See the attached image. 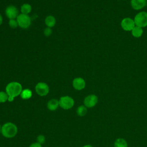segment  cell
I'll list each match as a JSON object with an SVG mask.
<instances>
[{"instance_id":"cell-3","label":"cell","mask_w":147,"mask_h":147,"mask_svg":"<svg viewBox=\"0 0 147 147\" xmlns=\"http://www.w3.org/2000/svg\"><path fill=\"white\" fill-rule=\"evenodd\" d=\"M134 21L137 26L142 28L147 26V12L140 11L135 16Z\"/></svg>"},{"instance_id":"cell-11","label":"cell","mask_w":147,"mask_h":147,"mask_svg":"<svg viewBox=\"0 0 147 147\" xmlns=\"http://www.w3.org/2000/svg\"><path fill=\"white\" fill-rule=\"evenodd\" d=\"M130 4L133 9L138 10L146 6L147 5V0H131Z\"/></svg>"},{"instance_id":"cell-21","label":"cell","mask_w":147,"mask_h":147,"mask_svg":"<svg viewBox=\"0 0 147 147\" xmlns=\"http://www.w3.org/2000/svg\"><path fill=\"white\" fill-rule=\"evenodd\" d=\"M37 142L41 144V145L45 142V137L44 135L40 134L37 137Z\"/></svg>"},{"instance_id":"cell-5","label":"cell","mask_w":147,"mask_h":147,"mask_svg":"<svg viewBox=\"0 0 147 147\" xmlns=\"http://www.w3.org/2000/svg\"><path fill=\"white\" fill-rule=\"evenodd\" d=\"M18 26L23 29L28 28L31 24V18L28 14H20L17 17Z\"/></svg>"},{"instance_id":"cell-8","label":"cell","mask_w":147,"mask_h":147,"mask_svg":"<svg viewBox=\"0 0 147 147\" xmlns=\"http://www.w3.org/2000/svg\"><path fill=\"white\" fill-rule=\"evenodd\" d=\"M121 26L125 31H131V30L135 27L136 25L134 20L129 17H126L121 21Z\"/></svg>"},{"instance_id":"cell-10","label":"cell","mask_w":147,"mask_h":147,"mask_svg":"<svg viewBox=\"0 0 147 147\" xmlns=\"http://www.w3.org/2000/svg\"><path fill=\"white\" fill-rule=\"evenodd\" d=\"M73 87L76 90H82L85 88L86 82L82 78H76L72 82Z\"/></svg>"},{"instance_id":"cell-19","label":"cell","mask_w":147,"mask_h":147,"mask_svg":"<svg viewBox=\"0 0 147 147\" xmlns=\"http://www.w3.org/2000/svg\"><path fill=\"white\" fill-rule=\"evenodd\" d=\"M9 96L4 91H0V103H5L8 101Z\"/></svg>"},{"instance_id":"cell-7","label":"cell","mask_w":147,"mask_h":147,"mask_svg":"<svg viewBox=\"0 0 147 147\" xmlns=\"http://www.w3.org/2000/svg\"><path fill=\"white\" fill-rule=\"evenodd\" d=\"M98 96L95 94H90L85 97L83 100L84 105L87 108H92L98 103Z\"/></svg>"},{"instance_id":"cell-17","label":"cell","mask_w":147,"mask_h":147,"mask_svg":"<svg viewBox=\"0 0 147 147\" xmlns=\"http://www.w3.org/2000/svg\"><path fill=\"white\" fill-rule=\"evenodd\" d=\"M87 113V108L84 105L79 106L76 109V113L80 117H83Z\"/></svg>"},{"instance_id":"cell-12","label":"cell","mask_w":147,"mask_h":147,"mask_svg":"<svg viewBox=\"0 0 147 147\" xmlns=\"http://www.w3.org/2000/svg\"><path fill=\"white\" fill-rule=\"evenodd\" d=\"M47 107L48 109L50 111H55L57 109V108L59 107V100L56 99H50L47 104Z\"/></svg>"},{"instance_id":"cell-15","label":"cell","mask_w":147,"mask_h":147,"mask_svg":"<svg viewBox=\"0 0 147 147\" xmlns=\"http://www.w3.org/2000/svg\"><path fill=\"white\" fill-rule=\"evenodd\" d=\"M21 98L22 99H30L32 96V91L28 88H26L24 90H22L21 94H20Z\"/></svg>"},{"instance_id":"cell-25","label":"cell","mask_w":147,"mask_h":147,"mask_svg":"<svg viewBox=\"0 0 147 147\" xmlns=\"http://www.w3.org/2000/svg\"><path fill=\"white\" fill-rule=\"evenodd\" d=\"M82 147H93V146L92 145H84Z\"/></svg>"},{"instance_id":"cell-24","label":"cell","mask_w":147,"mask_h":147,"mask_svg":"<svg viewBox=\"0 0 147 147\" xmlns=\"http://www.w3.org/2000/svg\"><path fill=\"white\" fill-rule=\"evenodd\" d=\"M2 21H3L2 17V16H1V15L0 14V25L2 24Z\"/></svg>"},{"instance_id":"cell-9","label":"cell","mask_w":147,"mask_h":147,"mask_svg":"<svg viewBox=\"0 0 147 147\" xmlns=\"http://www.w3.org/2000/svg\"><path fill=\"white\" fill-rule=\"evenodd\" d=\"M5 14L10 20L17 18L19 15L17 8L13 5H10L6 7L5 10Z\"/></svg>"},{"instance_id":"cell-2","label":"cell","mask_w":147,"mask_h":147,"mask_svg":"<svg viewBox=\"0 0 147 147\" xmlns=\"http://www.w3.org/2000/svg\"><path fill=\"white\" fill-rule=\"evenodd\" d=\"M18 132V128L16 124L13 122H8L5 123L1 127V134L7 138L14 137Z\"/></svg>"},{"instance_id":"cell-4","label":"cell","mask_w":147,"mask_h":147,"mask_svg":"<svg viewBox=\"0 0 147 147\" xmlns=\"http://www.w3.org/2000/svg\"><path fill=\"white\" fill-rule=\"evenodd\" d=\"M59 107L64 110H69L74 106V100L69 96H63L59 100Z\"/></svg>"},{"instance_id":"cell-14","label":"cell","mask_w":147,"mask_h":147,"mask_svg":"<svg viewBox=\"0 0 147 147\" xmlns=\"http://www.w3.org/2000/svg\"><path fill=\"white\" fill-rule=\"evenodd\" d=\"M45 22L48 27L52 28L55 25L56 19L53 16H48L45 18Z\"/></svg>"},{"instance_id":"cell-13","label":"cell","mask_w":147,"mask_h":147,"mask_svg":"<svg viewBox=\"0 0 147 147\" xmlns=\"http://www.w3.org/2000/svg\"><path fill=\"white\" fill-rule=\"evenodd\" d=\"M131 34L136 38H139L142 36L143 34V30L142 28L135 26V27L131 31Z\"/></svg>"},{"instance_id":"cell-23","label":"cell","mask_w":147,"mask_h":147,"mask_svg":"<svg viewBox=\"0 0 147 147\" xmlns=\"http://www.w3.org/2000/svg\"><path fill=\"white\" fill-rule=\"evenodd\" d=\"M29 147H42V145L36 141L35 142L32 143Z\"/></svg>"},{"instance_id":"cell-26","label":"cell","mask_w":147,"mask_h":147,"mask_svg":"<svg viewBox=\"0 0 147 147\" xmlns=\"http://www.w3.org/2000/svg\"><path fill=\"white\" fill-rule=\"evenodd\" d=\"M1 127H2V126L0 125V134H1Z\"/></svg>"},{"instance_id":"cell-22","label":"cell","mask_w":147,"mask_h":147,"mask_svg":"<svg viewBox=\"0 0 147 147\" xmlns=\"http://www.w3.org/2000/svg\"><path fill=\"white\" fill-rule=\"evenodd\" d=\"M52 31L51 28H49V27H47V28H45L44 31V33L46 36H49L52 34Z\"/></svg>"},{"instance_id":"cell-16","label":"cell","mask_w":147,"mask_h":147,"mask_svg":"<svg viewBox=\"0 0 147 147\" xmlns=\"http://www.w3.org/2000/svg\"><path fill=\"white\" fill-rule=\"evenodd\" d=\"M114 146V147H127V143L123 138H119L115 140Z\"/></svg>"},{"instance_id":"cell-1","label":"cell","mask_w":147,"mask_h":147,"mask_svg":"<svg viewBox=\"0 0 147 147\" xmlns=\"http://www.w3.org/2000/svg\"><path fill=\"white\" fill-rule=\"evenodd\" d=\"M5 90L9 96L8 101L13 102L16 97L20 95L22 91V87L20 83L12 82L7 84Z\"/></svg>"},{"instance_id":"cell-18","label":"cell","mask_w":147,"mask_h":147,"mask_svg":"<svg viewBox=\"0 0 147 147\" xmlns=\"http://www.w3.org/2000/svg\"><path fill=\"white\" fill-rule=\"evenodd\" d=\"M32 10L31 6L28 3H24L21 7V11L22 14H28Z\"/></svg>"},{"instance_id":"cell-6","label":"cell","mask_w":147,"mask_h":147,"mask_svg":"<svg viewBox=\"0 0 147 147\" xmlns=\"http://www.w3.org/2000/svg\"><path fill=\"white\" fill-rule=\"evenodd\" d=\"M35 91L38 95L44 96L49 93V87L47 83L44 82H39L35 86Z\"/></svg>"},{"instance_id":"cell-20","label":"cell","mask_w":147,"mask_h":147,"mask_svg":"<svg viewBox=\"0 0 147 147\" xmlns=\"http://www.w3.org/2000/svg\"><path fill=\"white\" fill-rule=\"evenodd\" d=\"M9 26H10V28H13V29L16 28L18 26L17 21V20H16L15 19L10 20V21H9Z\"/></svg>"}]
</instances>
